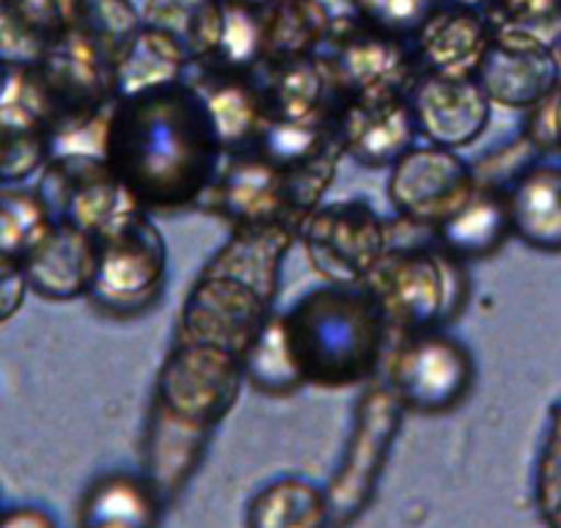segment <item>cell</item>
<instances>
[{
	"label": "cell",
	"instance_id": "obj_1",
	"mask_svg": "<svg viewBox=\"0 0 561 528\" xmlns=\"http://www.w3.org/2000/svg\"><path fill=\"white\" fill-rule=\"evenodd\" d=\"M220 147L202 94L171 80L124 94L107 122L105 165L144 207H185L218 176Z\"/></svg>",
	"mask_w": 561,
	"mask_h": 528
},
{
	"label": "cell",
	"instance_id": "obj_2",
	"mask_svg": "<svg viewBox=\"0 0 561 528\" xmlns=\"http://www.w3.org/2000/svg\"><path fill=\"white\" fill-rule=\"evenodd\" d=\"M386 314L369 289L350 284L311 292L284 317L289 347L304 380L344 386L371 371L380 358Z\"/></svg>",
	"mask_w": 561,
	"mask_h": 528
},
{
	"label": "cell",
	"instance_id": "obj_3",
	"mask_svg": "<svg viewBox=\"0 0 561 528\" xmlns=\"http://www.w3.org/2000/svg\"><path fill=\"white\" fill-rule=\"evenodd\" d=\"M449 264L440 253L421 248L388 259L377 289H369L386 322H399L413 333L430 331L449 303L451 284H457V271Z\"/></svg>",
	"mask_w": 561,
	"mask_h": 528
},
{
	"label": "cell",
	"instance_id": "obj_4",
	"mask_svg": "<svg viewBox=\"0 0 561 528\" xmlns=\"http://www.w3.org/2000/svg\"><path fill=\"white\" fill-rule=\"evenodd\" d=\"M388 193L410 220L440 226L473 196V180L449 149L410 147L393 163Z\"/></svg>",
	"mask_w": 561,
	"mask_h": 528
},
{
	"label": "cell",
	"instance_id": "obj_5",
	"mask_svg": "<svg viewBox=\"0 0 561 528\" xmlns=\"http://www.w3.org/2000/svg\"><path fill=\"white\" fill-rule=\"evenodd\" d=\"M471 355L449 336L421 331L393 364V386L410 408L446 411L471 388Z\"/></svg>",
	"mask_w": 561,
	"mask_h": 528
},
{
	"label": "cell",
	"instance_id": "obj_6",
	"mask_svg": "<svg viewBox=\"0 0 561 528\" xmlns=\"http://www.w3.org/2000/svg\"><path fill=\"white\" fill-rule=\"evenodd\" d=\"M488 100L506 107H534L561 83L553 47L515 31H495L477 69Z\"/></svg>",
	"mask_w": 561,
	"mask_h": 528
},
{
	"label": "cell",
	"instance_id": "obj_7",
	"mask_svg": "<svg viewBox=\"0 0 561 528\" xmlns=\"http://www.w3.org/2000/svg\"><path fill=\"white\" fill-rule=\"evenodd\" d=\"M309 256L322 276L336 284L369 276L382 251L377 215L364 204H336L311 218L306 229Z\"/></svg>",
	"mask_w": 561,
	"mask_h": 528
},
{
	"label": "cell",
	"instance_id": "obj_8",
	"mask_svg": "<svg viewBox=\"0 0 561 528\" xmlns=\"http://www.w3.org/2000/svg\"><path fill=\"white\" fill-rule=\"evenodd\" d=\"M102 242L89 292L100 295L102 306L122 311L149 300V292L160 289L158 278L163 273V245L152 226L133 218Z\"/></svg>",
	"mask_w": 561,
	"mask_h": 528
},
{
	"label": "cell",
	"instance_id": "obj_9",
	"mask_svg": "<svg viewBox=\"0 0 561 528\" xmlns=\"http://www.w3.org/2000/svg\"><path fill=\"white\" fill-rule=\"evenodd\" d=\"M415 129L440 147H462L484 129L490 100L477 78H438L430 74L410 89Z\"/></svg>",
	"mask_w": 561,
	"mask_h": 528
},
{
	"label": "cell",
	"instance_id": "obj_10",
	"mask_svg": "<svg viewBox=\"0 0 561 528\" xmlns=\"http://www.w3.org/2000/svg\"><path fill=\"white\" fill-rule=\"evenodd\" d=\"M415 129L408 94L350 96L342 107V147L360 163H397L413 144Z\"/></svg>",
	"mask_w": 561,
	"mask_h": 528
},
{
	"label": "cell",
	"instance_id": "obj_11",
	"mask_svg": "<svg viewBox=\"0 0 561 528\" xmlns=\"http://www.w3.org/2000/svg\"><path fill=\"white\" fill-rule=\"evenodd\" d=\"M490 20L479 9H435L419 31V61L438 78H473L493 42Z\"/></svg>",
	"mask_w": 561,
	"mask_h": 528
},
{
	"label": "cell",
	"instance_id": "obj_12",
	"mask_svg": "<svg viewBox=\"0 0 561 528\" xmlns=\"http://www.w3.org/2000/svg\"><path fill=\"white\" fill-rule=\"evenodd\" d=\"M333 74L347 96L410 94L413 53L404 50L397 36L366 28L342 42L333 58Z\"/></svg>",
	"mask_w": 561,
	"mask_h": 528
},
{
	"label": "cell",
	"instance_id": "obj_13",
	"mask_svg": "<svg viewBox=\"0 0 561 528\" xmlns=\"http://www.w3.org/2000/svg\"><path fill=\"white\" fill-rule=\"evenodd\" d=\"M96 262L100 251L94 248V237L72 223H58L28 253L23 273L28 287L47 298H75L91 289Z\"/></svg>",
	"mask_w": 561,
	"mask_h": 528
},
{
	"label": "cell",
	"instance_id": "obj_14",
	"mask_svg": "<svg viewBox=\"0 0 561 528\" xmlns=\"http://www.w3.org/2000/svg\"><path fill=\"white\" fill-rule=\"evenodd\" d=\"M510 226L537 251H561V169L534 165L506 193Z\"/></svg>",
	"mask_w": 561,
	"mask_h": 528
},
{
	"label": "cell",
	"instance_id": "obj_15",
	"mask_svg": "<svg viewBox=\"0 0 561 528\" xmlns=\"http://www.w3.org/2000/svg\"><path fill=\"white\" fill-rule=\"evenodd\" d=\"M510 231L506 196L495 191H473V196L438 226L440 240L451 256H488L504 245Z\"/></svg>",
	"mask_w": 561,
	"mask_h": 528
},
{
	"label": "cell",
	"instance_id": "obj_16",
	"mask_svg": "<svg viewBox=\"0 0 561 528\" xmlns=\"http://www.w3.org/2000/svg\"><path fill=\"white\" fill-rule=\"evenodd\" d=\"M262 154V152H259ZM273 160L262 154L259 160H240L218 187V202L229 209L234 218L262 223L273 220L289 202L287 180L273 171Z\"/></svg>",
	"mask_w": 561,
	"mask_h": 528
},
{
	"label": "cell",
	"instance_id": "obj_17",
	"mask_svg": "<svg viewBox=\"0 0 561 528\" xmlns=\"http://www.w3.org/2000/svg\"><path fill=\"white\" fill-rule=\"evenodd\" d=\"M53 229L50 207L36 193H0V256L23 264Z\"/></svg>",
	"mask_w": 561,
	"mask_h": 528
},
{
	"label": "cell",
	"instance_id": "obj_18",
	"mask_svg": "<svg viewBox=\"0 0 561 528\" xmlns=\"http://www.w3.org/2000/svg\"><path fill=\"white\" fill-rule=\"evenodd\" d=\"M322 501L311 487L298 482L270 487L256 498L251 515L253 528H322Z\"/></svg>",
	"mask_w": 561,
	"mask_h": 528
},
{
	"label": "cell",
	"instance_id": "obj_19",
	"mask_svg": "<svg viewBox=\"0 0 561 528\" xmlns=\"http://www.w3.org/2000/svg\"><path fill=\"white\" fill-rule=\"evenodd\" d=\"M488 9L499 31L534 36L550 47L561 34V0H488Z\"/></svg>",
	"mask_w": 561,
	"mask_h": 528
},
{
	"label": "cell",
	"instance_id": "obj_20",
	"mask_svg": "<svg viewBox=\"0 0 561 528\" xmlns=\"http://www.w3.org/2000/svg\"><path fill=\"white\" fill-rule=\"evenodd\" d=\"M366 28L388 36L419 34L421 25L438 9L435 0H355Z\"/></svg>",
	"mask_w": 561,
	"mask_h": 528
},
{
	"label": "cell",
	"instance_id": "obj_21",
	"mask_svg": "<svg viewBox=\"0 0 561 528\" xmlns=\"http://www.w3.org/2000/svg\"><path fill=\"white\" fill-rule=\"evenodd\" d=\"M147 501L129 482H113L102 490L100 498L91 501L85 512L89 528H147Z\"/></svg>",
	"mask_w": 561,
	"mask_h": 528
},
{
	"label": "cell",
	"instance_id": "obj_22",
	"mask_svg": "<svg viewBox=\"0 0 561 528\" xmlns=\"http://www.w3.org/2000/svg\"><path fill=\"white\" fill-rule=\"evenodd\" d=\"M526 141L537 152H559L561 154V83L550 91L545 100L531 107L528 116Z\"/></svg>",
	"mask_w": 561,
	"mask_h": 528
},
{
	"label": "cell",
	"instance_id": "obj_23",
	"mask_svg": "<svg viewBox=\"0 0 561 528\" xmlns=\"http://www.w3.org/2000/svg\"><path fill=\"white\" fill-rule=\"evenodd\" d=\"M25 289H28V282H25L23 264L0 256V322L9 320L20 309Z\"/></svg>",
	"mask_w": 561,
	"mask_h": 528
},
{
	"label": "cell",
	"instance_id": "obj_24",
	"mask_svg": "<svg viewBox=\"0 0 561 528\" xmlns=\"http://www.w3.org/2000/svg\"><path fill=\"white\" fill-rule=\"evenodd\" d=\"M0 528H56L50 517L39 509H31V506H20V509L7 512L0 515Z\"/></svg>",
	"mask_w": 561,
	"mask_h": 528
},
{
	"label": "cell",
	"instance_id": "obj_25",
	"mask_svg": "<svg viewBox=\"0 0 561 528\" xmlns=\"http://www.w3.org/2000/svg\"><path fill=\"white\" fill-rule=\"evenodd\" d=\"M553 56H556V61H559V69H561V34H559V39L553 42Z\"/></svg>",
	"mask_w": 561,
	"mask_h": 528
},
{
	"label": "cell",
	"instance_id": "obj_26",
	"mask_svg": "<svg viewBox=\"0 0 561 528\" xmlns=\"http://www.w3.org/2000/svg\"><path fill=\"white\" fill-rule=\"evenodd\" d=\"M240 3H251V7H256V3H267V0H240Z\"/></svg>",
	"mask_w": 561,
	"mask_h": 528
},
{
	"label": "cell",
	"instance_id": "obj_27",
	"mask_svg": "<svg viewBox=\"0 0 561 528\" xmlns=\"http://www.w3.org/2000/svg\"><path fill=\"white\" fill-rule=\"evenodd\" d=\"M0 3H3V0H0Z\"/></svg>",
	"mask_w": 561,
	"mask_h": 528
}]
</instances>
